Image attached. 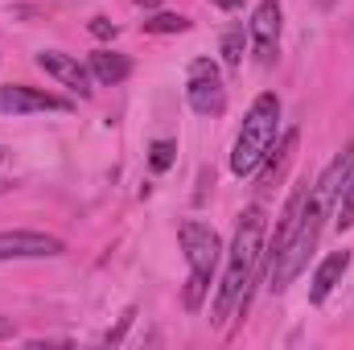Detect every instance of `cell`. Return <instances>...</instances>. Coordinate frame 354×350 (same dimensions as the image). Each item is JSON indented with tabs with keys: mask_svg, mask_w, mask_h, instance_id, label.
I'll use <instances>...</instances> for the list:
<instances>
[{
	"mask_svg": "<svg viewBox=\"0 0 354 350\" xmlns=\"http://www.w3.org/2000/svg\"><path fill=\"white\" fill-rule=\"evenodd\" d=\"M351 174H354V145L342 153V157H334V161H330V169L317 177V185H309L305 206H301V223H297V231H292L288 248L272 260V272H268V288H272V293H284V288L301 276V268L309 264V252L317 248L326 219H334L338 194L346 190Z\"/></svg>",
	"mask_w": 354,
	"mask_h": 350,
	"instance_id": "1",
	"label": "cell"
},
{
	"mask_svg": "<svg viewBox=\"0 0 354 350\" xmlns=\"http://www.w3.org/2000/svg\"><path fill=\"white\" fill-rule=\"evenodd\" d=\"M264 235H268L264 210L248 206L239 214L235 243H231V256H227V272H223V284H218V297H214V322H227L231 313L243 317V309L252 305V284H256V272L264 264Z\"/></svg>",
	"mask_w": 354,
	"mask_h": 350,
	"instance_id": "2",
	"label": "cell"
},
{
	"mask_svg": "<svg viewBox=\"0 0 354 350\" xmlns=\"http://www.w3.org/2000/svg\"><path fill=\"white\" fill-rule=\"evenodd\" d=\"M276 132H280V99L272 91H264L252 103V111H248V120L239 128V140H235V153H231V174L239 177L260 174L264 157L276 145Z\"/></svg>",
	"mask_w": 354,
	"mask_h": 350,
	"instance_id": "3",
	"label": "cell"
},
{
	"mask_svg": "<svg viewBox=\"0 0 354 350\" xmlns=\"http://www.w3.org/2000/svg\"><path fill=\"white\" fill-rule=\"evenodd\" d=\"M177 235H181V248H185V260H189L185 309L198 313V309H202V297H206V288H210V276H214V268L223 260V243H218V235H214L206 223H198V219H185Z\"/></svg>",
	"mask_w": 354,
	"mask_h": 350,
	"instance_id": "4",
	"label": "cell"
},
{
	"mask_svg": "<svg viewBox=\"0 0 354 350\" xmlns=\"http://www.w3.org/2000/svg\"><path fill=\"white\" fill-rule=\"evenodd\" d=\"M185 99L198 116H218L227 107V91H223V79H218V66L210 58H198L189 62V83H185Z\"/></svg>",
	"mask_w": 354,
	"mask_h": 350,
	"instance_id": "5",
	"label": "cell"
},
{
	"mask_svg": "<svg viewBox=\"0 0 354 350\" xmlns=\"http://www.w3.org/2000/svg\"><path fill=\"white\" fill-rule=\"evenodd\" d=\"M62 252L66 243L46 231H0V260H46Z\"/></svg>",
	"mask_w": 354,
	"mask_h": 350,
	"instance_id": "6",
	"label": "cell"
},
{
	"mask_svg": "<svg viewBox=\"0 0 354 350\" xmlns=\"http://www.w3.org/2000/svg\"><path fill=\"white\" fill-rule=\"evenodd\" d=\"M0 111L4 116H33V111H71L66 99L46 95V91L21 87V83H0Z\"/></svg>",
	"mask_w": 354,
	"mask_h": 350,
	"instance_id": "7",
	"label": "cell"
},
{
	"mask_svg": "<svg viewBox=\"0 0 354 350\" xmlns=\"http://www.w3.org/2000/svg\"><path fill=\"white\" fill-rule=\"evenodd\" d=\"M248 37H252L256 62H260V66H268V62L276 58V42H280V0H260V8L252 12Z\"/></svg>",
	"mask_w": 354,
	"mask_h": 350,
	"instance_id": "8",
	"label": "cell"
},
{
	"mask_svg": "<svg viewBox=\"0 0 354 350\" xmlns=\"http://www.w3.org/2000/svg\"><path fill=\"white\" fill-rule=\"evenodd\" d=\"M37 66H41L46 75H54L62 87L79 91V95H91V71L87 66H79V58L58 54V50H41V54H37Z\"/></svg>",
	"mask_w": 354,
	"mask_h": 350,
	"instance_id": "9",
	"label": "cell"
},
{
	"mask_svg": "<svg viewBox=\"0 0 354 350\" xmlns=\"http://www.w3.org/2000/svg\"><path fill=\"white\" fill-rule=\"evenodd\" d=\"M346 268H351V252L342 248V252H330L326 260L317 264V272H313V288H309V301L313 305H322L330 293H334V284L346 276Z\"/></svg>",
	"mask_w": 354,
	"mask_h": 350,
	"instance_id": "10",
	"label": "cell"
},
{
	"mask_svg": "<svg viewBox=\"0 0 354 350\" xmlns=\"http://www.w3.org/2000/svg\"><path fill=\"white\" fill-rule=\"evenodd\" d=\"M91 79L99 83V87H115V83H124L128 75H132V62L124 58V54H111V50H99V54H91Z\"/></svg>",
	"mask_w": 354,
	"mask_h": 350,
	"instance_id": "11",
	"label": "cell"
},
{
	"mask_svg": "<svg viewBox=\"0 0 354 350\" xmlns=\"http://www.w3.org/2000/svg\"><path fill=\"white\" fill-rule=\"evenodd\" d=\"M297 149V128L292 132H284V140H280V149H276V157L268 153L264 165H260V185H272L276 177H280V169H284V161H288V153Z\"/></svg>",
	"mask_w": 354,
	"mask_h": 350,
	"instance_id": "12",
	"label": "cell"
},
{
	"mask_svg": "<svg viewBox=\"0 0 354 350\" xmlns=\"http://www.w3.org/2000/svg\"><path fill=\"white\" fill-rule=\"evenodd\" d=\"M334 223H338V231H351V227H354V174H351V181H346V190L338 194Z\"/></svg>",
	"mask_w": 354,
	"mask_h": 350,
	"instance_id": "13",
	"label": "cell"
},
{
	"mask_svg": "<svg viewBox=\"0 0 354 350\" xmlns=\"http://www.w3.org/2000/svg\"><path fill=\"white\" fill-rule=\"evenodd\" d=\"M189 21L177 17V12H157L153 21H145V33H185Z\"/></svg>",
	"mask_w": 354,
	"mask_h": 350,
	"instance_id": "14",
	"label": "cell"
},
{
	"mask_svg": "<svg viewBox=\"0 0 354 350\" xmlns=\"http://www.w3.org/2000/svg\"><path fill=\"white\" fill-rule=\"evenodd\" d=\"M243 25H235V29H227V37H223V62L227 66H239L243 62Z\"/></svg>",
	"mask_w": 354,
	"mask_h": 350,
	"instance_id": "15",
	"label": "cell"
},
{
	"mask_svg": "<svg viewBox=\"0 0 354 350\" xmlns=\"http://www.w3.org/2000/svg\"><path fill=\"white\" fill-rule=\"evenodd\" d=\"M174 157H177L174 140H153V149H149V165H153V174H165V169L174 165Z\"/></svg>",
	"mask_w": 354,
	"mask_h": 350,
	"instance_id": "16",
	"label": "cell"
},
{
	"mask_svg": "<svg viewBox=\"0 0 354 350\" xmlns=\"http://www.w3.org/2000/svg\"><path fill=\"white\" fill-rule=\"evenodd\" d=\"M132 317H136V309H128V313L120 317V326H115V330H107V338H103V342H107V347H115V342H124V334H128V326H132Z\"/></svg>",
	"mask_w": 354,
	"mask_h": 350,
	"instance_id": "17",
	"label": "cell"
},
{
	"mask_svg": "<svg viewBox=\"0 0 354 350\" xmlns=\"http://www.w3.org/2000/svg\"><path fill=\"white\" fill-rule=\"evenodd\" d=\"M91 33H95L99 42H107V37H115V25H111L107 17H95V21H91Z\"/></svg>",
	"mask_w": 354,
	"mask_h": 350,
	"instance_id": "18",
	"label": "cell"
},
{
	"mask_svg": "<svg viewBox=\"0 0 354 350\" xmlns=\"http://www.w3.org/2000/svg\"><path fill=\"white\" fill-rule=\"evenodd\" d=\"M12 334H17V326H12V317H0V342H4V338H12Z\"/></svg>",
	"mask_w": 354,
	"mask_h": 350,
	"instance_id": "19",
	"label": "cell"
},
{
	"mask_svg": "<svg viewBox=\"0 0 354 350\" xmlns=\"http://www.w3.org/2000/svg\"><path fill=\"white\" fill-rule=\"evenodd\" d=\"M210 4H218V8H239L243 0H210Z\"/></svg>",
	"mask_w": 354,
	"mask_h": 350,
	"instance_id": "20",
	"label": "cell"
},
{
	"mask_svg": "<svg viewBox=\"0 0 354 350\" xmlns=\"http://www.w3.org/2000/svg\"><path fill=\"white\" fill-rule=\"evenodd\" d=\"M136 4H140V8H157L161 0H136Z\"/></svg>",
	"mask_w": 354,
	"mask_h": 350,
	"instance_id": "21",
	"label": "cell"
},
{
	"mask_svg": "<svg viewBox=\"0 0 354 350\" xmlns=\"http://www.w3.org/2000/svg\"><path fill=\"white\" fill-rule=\"evenodd\" d=\"M0 161H4V149H0Z\"/></svg>",
	"mask_w": 354,
	"mask_h": 350,
	"instance_id": "22",
	"label": "cell"
},
{
	"mask_svg": "<svg viewBox=\"0 0 354 350\" xmlns=\"http://www.w3.org/2000/svg\"><path fill=\"white\" fill-rule=\"evenodd\" d=\"M322 4H334V0H322Z\"/></svg>",
	"mask_w": 354,
	"mask_h": 350,
	"instance_id": "23",
	"label": "cell"
}]
</instances>
